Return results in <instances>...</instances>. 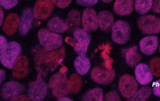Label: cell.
Segmentation results:
<instances>
[{
  "instance_id": "17",
  "label": "cell",
  "mask_w": 160,
  "mask_h": 101,
  "mask_svg": "<svg viewBox=\"0 0 160 101\" xmlns=\"http://www.w3.org/2000/svg\"><path fill=\"white\" fill-rule=\"evenodd\" d=\"M98 22L100 29L103 31H108L113 24L114 18L112 14L108 11H102L98 14Z\"/></svg>"
},
{
  "instance_id": "14",
  "label": "cell",
  "mask_w": 160,
  "mask_h": 101,
  "mask_svg": "<svg viewBox=\"0 0 160 101\" xmlns=\"http://www.w3.org/2000/svg\"><path fill=\"white\" fill-rule=\"evenodd\" d=\"M158 45V38L156 36L144 38L139 42L140 50L146 55H151L155 53Z\"/></svg>"
},
{
  "instance_id": "29",
  "label": "cell",
  "mask_w": 160,
  "mask_h": 101,
  "mask_svg": "<svg viewBox=\"0 0 160 101\" xmlns=\"http://www.w3.org/2000/svg\"><path fill=\"white\" fill-rule=\"evenodd\" d=\"M72 0H53V2L59 8H64L68 7Z\"/></svg>"
},
{
  "instance_id": "22",
  "label": "cell",
  "mask_w": 160,
  "mask_h": 101,
  "mask_svg": "<svg viewBox=\"0 0 160 101\" xmlns=\"http://www.w3.org/2000/svg\"><path fill=\"white\" fill-rule=\"evenodd\" d=\"M81 20V16L78 11L73 10L68 14L66 20V24L68 28L70 31H74L78 29Z\"/></svg>"
},
{
  "instance_id": "33",
  "label": "cell",
  "mask_w": 160,
  "mask_h": 101,
  "mask_svg": "<svg viewBox=\"0 0 160 101\" xmlns=\"http://www.w3.org/2000/svg\"><path fill=\"white\" fill-rule=\"evenodd\" d=\"M7 43V40L4 37L0 36V50L2 49Z\"/></svg>"
},
{
  "instance_id": "37",
  "label": "cell",
  "mask_w": 160,
  "mask_h": 101,
  "mask_svg": "<svg viewBox=\"0 0 160 101\" xmlns=\"http://www.w3.org/2000/svg\"><path fill=\"white\" fill-rule=\"evenodd\" d=\"M102 1L105 3H108L112 2V0H102Z\"/></svg>"
},
{
  "instance_id": "5",
  "label": "cell",
  "mask_w": 160,
  "mask_h": 101,
  "mask_svg": "<svg viewBox=\"0 0 160 101\" xmlns=\"http://www.w3.org/2000/svg\"><path fill=\"white\" fill-rule=\"evenodd\" d=\"M48 90L47 83L39 75L36 81L29 85L28 94L29 98L32 101H41L45 98Z\"/></svg>"
},
{
  "instance_id": "20",
  "label": "cell",
  "mask_w": 160,
  "mask_h": 101,
  "mask_svg": "<svg viewBox=\"0 0 160 101\" xmlns=\"http://www.w3.org/2000/svg\"><path fill=\"white\" fill-rule=\"evenodd\" d=\"M19 18L17 14H10L5 23L3 30L8 35H12L16 31L19 25Z\"/></svg>"
},
{
  "instance_id": "24",
  "label": "cell",
  "mask_w": 160,
  "mask_h": 101,
  "mask_svg": "<svg viewBox=\"0 0 160 101\" xmlns=\"http://www.w3.org/2000/svg\"><path fill=\"white\" fill-rule=\"evenodd\" d=\"M103 91L100 88L93 89L88 91L82 97L83 101H103Z\"/></svg>"
},
{
  "instance_id": "11",
  "label": "cell",
  "mask_w": 160,
  "mask_h": 101,
  "mask_svg": "<svg viewBox=\"0 0 160 101\" xmlns=\"http://www.w3.org/2000/svg\"><path fill=\"white\" fill-rule=\"evenodd\" d=\"M53 0H38L35 4L34 13L39 19H45L51 14L54 8Z\"/></svg>"
},
{
  "instance_id": "13",
  "label": "cell",
  "mask_w": 160,
  "mask_h": 101,
  "mask_svg": "<svg viewBox=\"0 0 160 101\" xmlns=\"http://www.w3.org/2000/svg\"><path fill=\"white\" fill-rule=\"evenodd\" d=\"M135 74L137 81L140 84H148L153 79V75L149 66L144 63L138 64L135 68Z\"/></svg>"
},
{
  "instance_id": "36",
  "label": "cell",
  "mask_w": 160,
  "mask_h": 101,
  "mask_svg": "<svg viewBox=\"0 0 160 101\" xmlns=\"http://www.w3.org/2000/svg\"><path fill=\"white\" fill-rule=\"evenodd\" d=\"M59 98V99H58V100H59V101H61V100L71 101V100H71V99H70V98H67V97H60V98Z\"/></svg>"
},
{
  "instance_id": "35",
  "label": "cell",
  "mask_w": 160,
  "mask_h": 101,
  "mask_svg": "<svg viewBox=\"0 0 160 101\" xmlns=\"http://www.w3.org/2000/svg\"><path fill=\"white\" fill-rule=\"evenodd\" d=\"M3 13L1 6H0V26L2 25L3 23Z\"/></svg>"
},
{
  "instance_id": "23",
  "label": "cell",
  "mask_w": 160,
  "mask_h": 101,
  "mask_svg": "<svg viewBox=\"0 0 160 101\" xmlns=\"http://www.w3.org/2000/svg\"><path fill=\"white\" fill-rule=\"evenodd\" d=\"M152 0H135L136 11L140 14H145L148 13L152 7Z\"/></svg>"
},
{
  "instance_id": "6",
  "label": "cell",
  "mask_w": 160,
  "mask_h": 101,
  "mask_svg": "<svg viewBox=\"0 0 160 101\" xmlns=\"http://www.w3.org/2000/svg\"><path fill=\"white\" fill-rule=\"evenodd\" d=\"M139 28L145 34L158 33L160 30L159 18L153 15H145L139 18L138 21Z\"/></svg>"
},
{
  "instance_id": "10",
  "label": "cell",
  "mask_w": 160,
  "mask_h": 101,
  "mask_svg": "<svg viewBox=\"0 0 160 101\" xmlns=\"http://www.w3.org/2000/svg\"><path fill=\"white\" fill-rule=\"evenodd\" d=\"M25 88L22 85L15 81L6 83L2 88L1 94L3 99L12 100L24 92Z\"/></svg>"
},
{
  "instance_id": "18",
  "label": "cell",
  "mask_w": 160,
  "mask_h": 101,
  "mask_svg": "<svg viewBox=\"0 0 160 101\" xmlns=\"http://www.w3.org/2000/svg\"><path fill=\"white\" fill-rule=\"evenodd\" d=\"M74 65L78 74L81 75H86L91 66L89 59L85 55L77 57L75 59Z\"/></svg>"
},
{
  "instance_id": "31",
  "label": "cell",
  "mask_w": 160,
  "mask_h": 101,
  "mask_svg": "<svg viewBox=\"0 0 160 101\" xmlns=\"http://www.w3.org/2000/svg\"><path fill=\"white\" fill-rule=\"evenodd\" d=\"M157 81L153 85V91L155 95L160 97V81Z\"/></svg>"
},
{
  "instance_id": "28",
  "label": "cell",
  "mask_w": 160,
  "mask_h": 101,
  "mask_svg": "<svg viewBox=\"0 0 160 101\" xmlns=\"http://www.w3.org/2000/svg\"><path fill=\"white\" fill-rule=\"evenodd\" d=\"M105 101H121L119 96L116 92L112 91L109 92L105 96Z\"/></svg>"
},
{
  "instance_id": "3",
  "label": "cell",
  "mask_w": 160,
  "mask_h": 101,
  "mask_svg": "<svg viewBox=\"0 0 160 101\" xmlns=\"http://www.w3.org/2000/svg\"><path fill=\"white\" fill-rule=\"evenodd\" d=\"M50 88L52 89L53 94L60 98L68 93L69 83L65 73L59 72L51 78L49 83Z\"/></svg>"
},
{
  "instance_id": "27",
  "label": "cell",
  "mask_w": 160,
  "mask_h": 101,
  "mask_svg": "<svg viewBox=\"0 0 160 101\" xmlns=\"http://www.w3.org/2000/svg\"><path fill=\"white\" fill-rule=\"evenodd\" d=\"M154 58L151 61V66L153 74L156 76H159V59Z\"/></svg>"
},
{
  "instance_id": "15",
  "label": "cell",
  "mask_w": 160,
  "mask_h": 101,
  "mask_svg": "<svg viewBox=\"0 0 160 101\" xmlns=\"http://www.w3.org/2000/svg\"><path fill=\"white\" fill-rule=\"evenodd\" d=\"M33 19L32 10L27 8L24 10L20 19L19 28V34L22 36L27 34L32 26Z\"/></svg>"
},
{
  "instance_id": "8",
  "label": "cell",
  "mask_w": 160,
  "mask_h": 101,
  "mask_svg": "<svg viewBox=\"0 0 160 101\" xmlns=\"http://www.w3.org/2000/svg\"><path fill=\"white\" fill-rule=\"evenodd\" d=\"M74 36L78 42L73 44L75 52L79 55H85L91 41L90 36L87 32L82 29L75 30Z\"/></svg>"
},
{
  "instance_id": "19",
  "label": "cell",
  "mask_w": 160,
  "mask_h": 101,
  "mask_svg": "<svg viewBox=\"0 0 160 101\" xmlns=\"http://www.w3.org/2000/svg\"><path fill=\"white\" fill-rule=\"evenodd\" d=\"M127 64L134 68L138 65L142 59V56L138 52V47L134 46L127 50L126 55Z\"/></svg>"
},
{
  "instance_id": "4",
  "label": "cell",
  "mask_w": 160,
  "mask_h": 101,
  "mask_svg": "<svg viewBox=\"0 0 160 101\" xmlns=\"http://www.w3.org/2000/svg\"><path fill=\"white\" fill-rule=\"evenodd\" d=\"M112 40L116 43L123 44L129 40L131 28L127 22L118 21L112 25Z\"/></svg>"
},
{
  "instance_id": "12",
  "label": "cell",
  "mask_w": 160,
  "mask_h": 101,
  "mask_svg": "<svg viewBox=\"0 0 160 101\" xmlns=\"http://www.w3.org/2000/svg\"><path fill=\"white\" fill-rule=\"evenodd\" d=\"M82 25L85 30L88 32L96 31L98 28L96 12L92 8H87L82 15Z\"/></svg>"
},
{
  "instance_id": "26",
  "label": "cell",
  "mask_w": 160,
  "mask_h": 101,
  "mask_svg": "<svg viewBox=\"0 0 160 101\" xmlns=\"http://www.w3.org/2000/svg\"><path fill=\"white\" fill-rule=\"evenodd\" d=\"M18 0H0V5L6 9H9L15 7Z\"/></svg>"
},
{
  "instance_id": "30",
  "label": "cell",
  "mask_w": 160,
  "mask_h": 101,
  "mask_svg": "<svg viewBox=\"0 0 160 101\" xmlns=\"http://www.w3.org/2000/svg\"><path fill=\"white\" fill-rule=\"evenodd\" d=\"M98 0H76L78 4L85 7H92L98 2Z\"/></svg>"
},
{
  "instance_id": "16",
  "label": "cell",
  "mask_w": 160,
  "mask_h": 101,
  "mask_svg": "<svg viewBox=\"0 0 160 101\" xmlns=\"http://www.w3.org/2000/svg\"><path fill=\"white\" fill-rule=\"evenodd\" d=\"M134 0H116L114 11L119 15H129L132 13Z\"/></svg>"
},
{
  "instance_id": "9",
  "label": "cell",
  "mask_w": 160,
  "mask_h": 101,
  "mask_svg": "<svg viewBox=\"0 0 160 101\" xmlns=\"http://www.w3.org/2000/svg\"><path fill=\"white\" fill-rule=\"evenodd\" d=\"M115 72L112 69L110 70L99 67L94 68L92 70L91 78L93 81L101 84L108 85L113 81Z\"/></svg>"
},
{
  "instance_id": "21",
  "label": "cell",
  "mask_w": 160,
  "mask_h": 101,
  "mask_svg": "<svg viewBox=\"0 0 160 101\" xmlns=\"http://www.w3.org/2000/svg\"><path fill=\"white\" fill-rule=\"evenodd\" d=\"M47 27L50 30L58 33H63L68 30L66 22L58 17H54L49 20Z\"/></svg>"
},
{
  "instance_id": "2",
  "label": "cell",
  "mask_w": 160,
  "mask_h": 101,
  "mask_svg": "<svg viewBox=\"0 0 160 101\" xmlns=\"http://www.w3.org/2000/svg\"><path fill=\"white\" fill-rule=\"evenodd\" d=\"M38 36L40 44L46 51L55 50L62 43V38L60 35L52 33L45 28L38 31Z\"/></svg>"
},
{
  "instance_id": "7",
  "label": "cell",
  "mask_w": 160,
  "mask_h": 101,
  "mask_svg": "<svg viewBox=\"0 0 160 101\" xmlns=\"http://www.w3.org/2000/svg\"><path fill=\"white\" fill-rule=\"evenodd\" d=\"M138 83L131 75L125 74L120 78L119 88L122 95L125 98H131L138 90Z\"/></svg>"
},
{
  "instance_id": "34",
  "label": "cell",
  "mask_w": 160,
  "mask_h": 101,
  "mask_svg": "<svg viewBox=\"0 0 160 101\" xmlns=\"http://www.w3.org/2000/svg\"><path fill=\"white\" fill-rule=\"evenodd\" d=\"M6 78V72L4 70L0 69V84H1Z\"/></svg>"
},
{
  "instance_id": "25",
  "label": "cell",
  "mask_w": 160,
  "mask_h": 101,
  "mask_svg": "<svg viewBox=\"0 0 160 101\" xmlns=\"http://www.w3.org/2000/svg\"><path fill=\"white\" fill-rule=\"evenodd\" d=\"M151 93L152 89L149 86L141 88L136 92L131 98L128 100L130 101H145L149 98Z\"/></svg>"
},
{
  "instance_id": "1",
  "label": "cell",
  "mask_w": 160,
  "mask_h": 101,
  "mask_svg": "<svg viewBox=\"0 0 160 101\" xmlns=\"http://www.w3.org/2000/svg\"><path fill=\"white\" fill-rule=\"evenodd\" d=\"M21 53V46L19 43L15 41L8 42L0 51V61L3 66L12 69Z\"/></svg>"
},
{
  "instance_id": "32",
  "label": "cell",
  "mask_w": 160,
  "mask_h": 101,
  "mask_svg": "<svg viewBox=\"0 0 160 101\" xmlns=\"http://www.w3.org/2000/svg\"><path fill=\"white\" fill-rule=\"evenodd\" d=\"M152 10L155 13H160V0H155L154 2Z\"/></svg>"
}]
</instances>
